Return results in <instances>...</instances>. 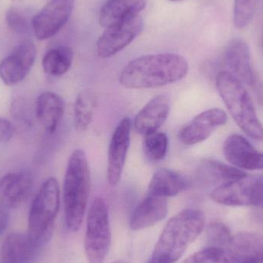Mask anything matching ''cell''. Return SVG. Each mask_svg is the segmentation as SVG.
Segmentation results:
<instances>
[{
  "mask_svg": "<svg viewBox=\"0 0 263 263\" xmlns=\"http://www.w3.org/2000/svg\"><path fill=\"white\" fill-rule=\"evenodd\" d=\"M188 72V63L182 55L153 54L129 62L120 73L119 80L126 89H153L176 83L185 78Z\"/></svg>",
  "mask_w": 263,
  "mask_h": 263,
  "instance_id": "obj_1",
  "label": "cell"
},
{
  "mask_svg": "<svg viewBox=\"0 0 263 263\" xmlns=\"http://www.w3.org/2000/svg\"><path fill=\"white\" fill-rule=\"evenodd\" d=\"M90 189L87 156L83 150H74L68 159L63 182L65 222L69 231H78L81 227Z\"/></svg>",
  "mask_w": 263,
  "mask_h": 263,
  "instance_id": "obj_2",
  "label": "cell"
},
{
  "mask_svg": "<svg viewBox=\"0 0 263 263\" xmlns=\"http://www.w3.org/2000/svg\"><path fill=\"white\" fill-rule=\"evenodd\" d=\"M205 223V215L201 210L188 209L178 213L164 227L153 256L168 263L177 262L201 234Z\"/></svg>",
  "mask_w": 263,
  "mask_h": 263,
  "instance_id": "obj_3",
  "label": "cell"
},
{
  "mask_svg": "<svg viewBox=\"0 0 263 263\" xmlns=\"http://www.w3.org/2000/svg\"><path fill=\"white\" fill-rule=\"evenodd\" d=\"M216 86L228 112L241 130L254 140H262V123L242 82L231 72L224 71L216 77Z\"/></svg>",
  "mask_w": 263,
  "mask_h": 263,
  "instance_id": "obj_4",
  "label": "cell"
},
{
  "mask_svg": "<svg viewBox=\"0 0 263 263\" xmlns=\"http://www.w3.org/2000/svg\"><path fill=\"white\" fill-rule=\"evenodd\" d=\"M60 206L58 181L54 177L48 178L34 197L28 217V234L43 247L52 237Z\"/></svg>",
  "mask_w": 263,
  "mask_h": 263,
  "instance_id": "obj_5",
  "label": "cell"
},
{
  "mask_svg": "<svg viewBox=\"0 0 263 263\" xmlns=\"http://www.w3.org/2000/svg\"><path fill=\"white\" fill-rule=\"evenodd\" d=\"M109 211L103 198L93 199L86 222L85 251L90 263H103L111 245Z\"/></svg>",
  "mask_w": 263,
  "mask_h": 263,
  "instance_id": "obj_6",
  "label": "cell"
},
{
  "mask_svg": "<svg viewBox=\"0 0 263 263\" xmlns=\"http://www.w3.org/2000/svg\"><path fill=\"white\" fill-rule=\"evenodd\" d=\"M210 197L216 203L227 206L263 208V175L247 176L222 184L212 191Z\"/></svg>",
  "mask_w": 263,
  "mask_h": 263,
  "instance_id": "obj_7",
  "label": "cell"
},
{
  "mask_svg": "<svg viewBox=\"0 0 263 263\" xmlns=\"http://www.w3.org/2000/svg\"><path fill=\"white\" fill-rule=\"evenodd\" d=\"M97 43V51L102 59L110 58L124 49L143 29L142 17L138 15L106 28Z\"/></svg>",
  "mask_w": 263,
  "mask_h": 263,
  "instance_id": "obj_8",
  "label": "cell"
},
{
  "mask_svg": "<svg viewBox=\"0 0 263 263\" xmlns=\"http://www.w3.org/2000/svg\"><path fill=\"white\" fill-rule=\"evenodd\" d=\"M74 3L75 0H51L32 18L35 36L38 40H45L57 35L69 20Z\"/></svg>",
  "mask_w": 263,
  "mask_h": 263,
  "instance_id": "obj_9",
  "label": "cell"
},
{
  "mask_svg": "<svg viewBox=\"0 0 263 263\" xmlns=\"http://www.w3.org/2000/svg\"><path fill=\"white\" fill-rule=\"evenodd\" d=\"M35 58V44L31 40H23L0 62V80L8 86L21 83L30 72Z\"/></svg>",
  "mask_w": 263,
  "mask_h": 263,
  "instance_id": "obj_10",
  "label": "cell"
},
{
  "mask_svg": "<svg viewBox=\"0 0 263 263\" xmlns=\"http://www.w3.org/2000/svg\"><path fill=\"white\" fill-rule=\"evenodd\" d=\"M132 126L130 119L125 117L117 125L111 137L108 150L107 179L112 186L121 179L130 146Z\"/></svg>",
  "mask_w": 263,
  "mask_h": 263,
  "instance_id": "obj_11",
  "label": "cell"
},
{
  "mask_svg": "<svg viewBox=\"0 0 263 263\" xmlns=\"http://www.w3.org/2000/svg\"><path fill=\"white\" fill-rule=\"evenodd\" d=\"M225 111L218 108L198 114L180 129L179 139L185 145H194L206 140L218 128L227 123Z\"/></svg>",
  "mask_w": 263,
  "mask_h": 263,
  "instance_id": "obj_12",
  "label": "cell"
},
{
  "mask_svg": "<svg viewBox=\"0 0 263 263\" xmlns=\"http://www.w3.org/2000/svg\"><path fill=\"white\" fill-rule=\"evenodd\" d=\"M226 159L233 166L242 170H263V153L258 151L248 139L239 134H233L223 144Z\"/></svg>",
  "mask_w": 263,
  "mask_h": 263,
  "instance_id": "obj_13",
  "label": "cell"
},
{
  "mask_svg": "<svg viewBox=\"0 0 263 263\" xmlns=\"http://www.w3.org/2000/svg\"><path fill=\"white\" fill-rule=\"evenodd\" d=\"M43 247L28 233H11L2 244L0 260L1 263H35Z\"/></svg>",
  "mask_w": 263,
  "mask_h": 263,
  "instance_id": "obj_14",
  "label": "cell"
},
{
  "mask_svg": "<svg viewBox=\"0 0 263 263\" xmlns=\"http://www.w3.org/2000/svg\"><path fill=\"white\" fill-rule=\"evenodd\" d=\"M170 100L165 95L156 96L148 102L135 117L133 126L142 136L159 130L170 115Z\"/></svg>",
  "mask_w": 263,
  "mask_h": 263,
  "instance_id": "obj_15",
  "label": "cell"
},
{
  "mask_svg": "<svg viewBox=\"0 0 263 263\" xmlns=\"http://www.w3.org/2000/svg\"><path fill=\"white\" fill-rule=\"evenodd\" d=\"M226 66L232 74L242 83L255 86L256 77L252 66L251 54L248 44L241 39L232 40L224 53Z\"/></svg>",
  "mask_w": 263,
  "mask_h": 263,
  "instance_id": "obj_16",
  "label": "cell"
},
{
  "mask_svg": "<svg viewBox=\"0 0 263 263\" xmlns=\"http://www.w3.org/2000/svg\"><path fill=\"white\" fill-rule=\"evenodd\" d=\"M33 181L29 173L14 172L0 179V202L9 209L20 207L32 191Z\"/></svg>",
  "mask_w": 263,
  "mask_h": 263,
  "instance_id": "obj_17",
  "label": "cell"
},
{
  "mask_svg": "<svg viewBox=\"0 0 263 263\" xmlns=\"http://www.w3.org/2000/svg\"><path fill=\"white\" fill-rule=\"evenodd\" d=\"M227 250L232 263H263V235L237 233L232 237Z\"/></svg>",
  "mask_w": 263,
  "mask_h": 263,
  "instance_id": "obj_18",
  "label": "cell"
},
{
  "mask_svg": "<svg viewBox=\"0 0 263 263\" xmlns=\"http://www.w3.org/2000/svg\"><path fill=\"white\" fill-rule=\"evenodd\" d=\"M167 213L166 198L148 194L132 214L129 221L131 230L139 231L153 227L165 219Z\"/></svg>",
  "mask_w": 263,
  "mask_h": 263,
  "instance_id": "obj_19",
  "label": "cell"
},
{
  "mask_svg": "<svg viewBox=\"0 0 263 263\" xmlns=\"http://www.w3.org/2000/svg\"><path fill=\"white\" fill-rule=\"evenodd\" d=\"M64 101L55 92H42L35 100V117L49 134H54L58 129L64 116Z\"/></svg>",
  "mask_w": 263,
  "mask_h": 263,
  "instance_id": "obj_20",
  "label": "cell"
},
{
  "mask_svg": "<svg viewBox=\"0 0 263 263\" xmlns=\"http://www.w3.org/2000/svg\"><path fill=\"white\" fill-rule=\"evenodd\" d=\"M146 5L147 0H109L100 10V25L107 28L139 15Z\"/></svg>",
  "mask_w": 263,
  "mask_h": 263,
  "instance_id": "obj_21",
  "label": "cell"
},
{
  "mask_svg": "<svg viewBox=\"0 0 263 263\" xmlns=\"http://www.w3.org/2000/svg\"><path fill=\"white\" fill-rule=\"evenodd\" d=\"M188 180L170 168H160L153 175L148 185V194L160 197H171L185 191Z\"/></svg>",
  "mask_w": 263,
  "mask_h": 263,
  "instance_id": "obj_22",
  "label": "cell"
},
{
  "mask_svg": "<svg viewBox=\"0 0 263 263\" xmlns=\"http://www.w3.org/2000/svg\"><path fill=\"white\" fill-rule=\"evenodd\" d=\"M201 175L205 182L210 184H219V185L242 179L247 176L245 172L233 165L211 159L205 161L202 163Z\"/></svg>",
  "mask_w": 263,
  "mask_h": 263,
  "instance_id": "obj_23",
  "label": "cell"
},
{
  "mask_svg": "<svg viewBox=\"0 0 263 263\" xmlns=\"http://www.w3.org/2000/svg\"><path fill=\"white\" fill-rule=\"evenodd\" d=\"M73 52L68 46H57L49 49L42 61L43 71L53 77L65 75L72 66Z\"/></svg>",
  "mask_w": 263,
  "mask_h": 263,
  "instance_id": "obj_24",
  "label": "cell"
},
{
  "mask_svg": "<svg viewBox=\"0 0 263 263\" xmlns=\"http://www.w3.org/2000/svg\"><path fill=\"white\" fill-rule=\"evenodd\" d=\"M97 97L92 90L85 89L77 96L73 106V123L76 130L86 131L93 120Z\"/></svg>",
  "mask_w": 263,
  "mask_h": 263,
  "instance_id": "obj_25",
  "label": "cell"
},
{
  "mask_svg": "<svg viewBox=\"0 0 263 263\" xmlns=\"http://www.w3.org/2000/svg\"><path fill=\"white\" fill-rule=\"evenodd\" d=\"M168 146V137L162 132L156 131L144 136V151L151 160L163 159L166 156Z\"/></svg>",
  "mask_w": 263,
  "mask_h": 263,
  "instance_id": "obj_26",
  "label": "cell"
},
{
  "mask_svg": "<svg viewBox=\"0 0 263 263\" xmlns=\"http://www.w3.org/2000/svg\"><path fill=\"white\" fill-rule=\"evenodd\" d=\"M232 236L230 229L221 222H213L206 229L207 247L227 250L231 241Z\"/></svg>",
  "mask_w": 263,
  "mask_h": 263,
  "instance_id": "obj_27",
  "label": "cell"
},
{
  "mask_svg": "<svg viewBox=\"0 0 263 263\" xmlns=\"http://www.w3.org/2000/svg\"><path fill=\"white\" fill-rule=\"evenodd\" d=\"M182 263H232L228 250L206 247L187 258Z\"/></svg>",
  "mask_w": 263,
  "mask_h": 263,
  "instance_id": "obj_28",
  "label": "cell"
},
{
  "mask_svg": "<svg viewBox=\"0 0 263 263\" xmlns=\"http://www.w3.org/2000/svg\"><path fill=\"white\" fill-rule=\"evenodd\" d=\"M257 0H235L233 22L238 29L247 27L256 12Z\"/></svg>",
  "mask_w": 263,
  "mask_h": 263,
  "instance_id": "obj_29",
  "label": "cell"
},
{
  "mask_svg": "<svg viewBox=\"0 0 263 263\" xmlns=\"http://www.w3.org/2000/svg\"><path fill=\"white\" fill-rule=\"evenodd\" d=\"M6 22L9 29L18 35H27L32 31V18L16 8H11L6 12Z\"/></svg>",
  "mask_w": 263,
  "mask_h": 263,
  "instance_id": "obj_30",
  "label": "cell"
},
{
  "mask_svg": "<svg viewBox=\"0 0 263 263\" xmlns=\"http://www.w3.org/2000/svg\"><path fill=\"white\" fill-rule=\"evenodd\" d=\"M15 133L13 125L9 120L0 117V143H6L13 137Z\"/></svg>",
  "mask_w": 263,
  "mask_h": 263,
  "instance_id": "obj_31",
  "label": "cell"
},
{
  "mask_svg": "<svg viewBox=\"0 0 263 263\" xmlns=\"http://www.w3.org/2000/svg\"><path fill=\"white\" fill-rule=\"evenodd\" d=\"M10 219L9 209L0 202V235L7 229Z\"/></svg>",
  "mask_w": 263,
  "mask_h": 263,
  "instance_id": "obj_32",
  "label": "cell"
},
{
  "mask_svg": "<svg viewBox=\"0 0 263 263\" xmlns=\"http://www.w3.org/2000/svg\"><path fill=\"white\" fill-rule=\"evenodd\" d=\"M146 263H168L166 261L163 260V259H160V258L156 257V256H153L152 255L151 258Z\"/></svg>",
  "mask_w": 263,
  "mask_h": 263,
  "instance_id": "obj_33",
  "label": "cell"
},
{
  "mask_svg": "<svg viewBox=\"0 0 263 263\" xmlns=\"http://www.w3.org/2000/svg\"><path fill=\"white\" fill-rule=\"evenodd\" d=\"M111 263H129V262H126V261H125V260H118V261H115V262H112Z\"/></svg>",
  "mask_w": 263,
  "mask_h": 263,
  "instance_id": "obj_34",
  "label": "cell"
},
{
  "mask_svg": "<svg viewBox=\"0 0 263 263\" xmlns=\"http://www.w3.org/2000/svg\"><path fill=\"white\" fill-rule=\"evenodd\" d=\"M170 1L177 2V1H182V0H170Z\"/></svg>",
  "mask_w": 263,
  "mask_h": 263,
  "instance_id": "obj_35",
  "label": "cell"
},
{
  "mask_svg": "<svg viewBox=\"0 0 263 263\" xmlns=\"http://www.w3.org/2000/svg\"><path fill=\"white\" fill-rule=\"evenodd\" d=\"M13 1H18V0H13Z\"/></svg>",
  "mask_w": 263,
  "mask_h": 263,
  "instance_id": "obj_36",
  "label": "cell"
}]
</instances>
